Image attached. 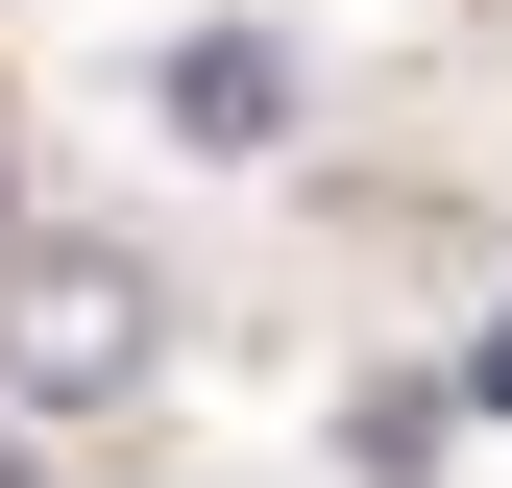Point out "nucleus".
<instances>
[{
	"mask_svg": "<svg viewBox=\"0 0 512 488\" xmlns=\"http://www.w3.org/2000/svg\"><path fill=\"white\" fill-rule=\"evenodd\" d=\"M464 415H512V342H488V391H464Z\"/></svg>",
	"mask_w": 512,
	"mask_h": 488,
	"instance_id": "nucleus-3",
	"label": "nucleus"
},
{
	"mask_svg": "<svg viewBox=\"0 0 512 488\" xmlns=\"http://www.w3.org/2000/svg\"><path fill=\"white\" fill-rule=\"evenodd\" d=\"M171 122H196V147H269L293 74H269V49H196V74H171Z\"/></svg>",
	"mask_w": 512,
	"mask_h": 488,
	"instance_id": "nucleus-2",
	"label": "nucleus"
},
{
	"mask_svg": "<svg viewBox=\"0 0 512 488\" xmlns=\"http://www.w3.org/2000/svg\"><path fill=\"white\" fill-rule=\"evenodd\" d=\"M98 366H122V269H49L25 293V391H98Z\"/></svg>",
	"mask_w": 512,
	"mask_h": 488,
	"instance_id": "nucleus-1",
	"label": "nucleus"
}]
</instances>
